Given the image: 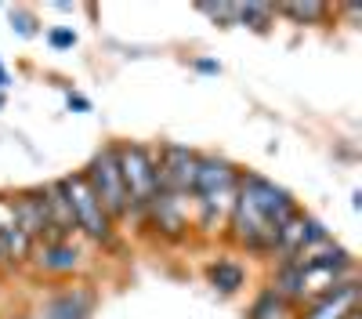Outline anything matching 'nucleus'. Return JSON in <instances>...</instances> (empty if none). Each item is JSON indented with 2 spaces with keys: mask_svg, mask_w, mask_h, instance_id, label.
I'll return each instance as SVG.
<instances>
[{
  "mask_svg": "<svg viewBox=\"0 0 362 319\" xmlns=\"http://www.w3.org/2000/svg\"><path fill=\"white\" fill-rule=\"evenodd\" d=\"M297 211H300L297 199L283 185H276L257 170H239V192H235V203L228 211L225 232L239 250H250L257 257H272L279 228Z\"/></svg>",
  "mask_w": 362,
  "mask_h": 319,
  "instance_id": "f257e3e1",
  "label": "nucleus"
},
{
  "mask_svg": "<svg viewBox=\"0 0 362 319\" xmlns=\"http://www.w3.org/2000/svg\"><path fill=\"white\" fill-rule=\"evenodd\" d=\"M235 192H239V167L228 163L225 156L199 153L192 182V228H199L203 236H221Z\"/></svg>",
  "mask_w": 362,
  "mask_h": 319,
  "instance_id": "f03ea898",
  "label": "nucleus"
},
{
  "mask_svg": "<svg viewBox=\"0 0 362 319\" xmlns=\"http://www.w3.org/2000/svg\"><path fill=\"white\" fill-rule=\"evenodd\" d=\"M116 163L127 189V221H138L156 196V153L145 141H116Z\"/></svg>",
  "mask_w": 362,
  "mask_h": 319,
  "instance_id": "7ed1b4c3",
  "label": "nucleus"
},
{
  "mask_svg": "<svg viewBox=\"0 0 362 319\" xmlns=\"http://www.w3.org/2000/svg\"><path fill=\"white\" fill-rule=\"evenodd\" d=\"M62 189L69 196V207H73V221H76V232L80 236H87L90 243L98 247H112L116 243V225L112 218L105 214V207L98 203V196L90 192L83 170H73L62 178Z\"/></svg>",
  "mask_w": 362,
  "mask_h": 319,
  "instance_id": "20e7f679",
  "label": "nucleus"
},
{
  "mask_svg": "<svg viewBox=\"0 0 362 319\" xmlns=\"http://www.w3.org/2000/svg\"><path fill=\"white\" fill-rule=\"evenodd\" d=\"M83 178L90 185V192L98 196V203L105 207V214L112 218V225L127 221V189L119 178V163H116V141H105L102 149L90 156V163L83 167Z\"/></svg>",
  "mask_w": 362,
  "mask_h": 319,
  "instance_id": "39448f33",
  "label": "nucleus"
},
{
  "mask_svg": "<svg viewBox=\"0 0 362 319\" xmlns=\"http://www.w3.org/2000/svg\"><path fill=\"white\" fill-rule=\"evenodd\" d=\"M138 225L153 228L160 240L177 243L192 232V196H174V192H156L148 199L145 214L138 218Z\"/></svg>",
  "mask_w": 362,
  "mask_h": 319,
  "instance_id": "423d86ee",
  "label": "nucleus"
},
{
  "mask_svg": "<svg viewBox=\"0 0 362 319\" xmlns=\"http://www.w3.org/2000/svg\"><path fill=\"white\" fill-rule=\"evenodd\" d=\"M199 153L189 145L167 141L156 149V192H174V196H192Z\"/></svg>",
  "mask_w": 362,
  "mask_h": 319,
  "instance_id": "0eeeda50",
  "label": "nucleus"
},
{
  "mask_svg": "<svg viewBox=\"0 0 362 319\" xmlns=\"http://www.w3.org/2000/svg\"><path fill=\"white\" fill-rule=\"evenodd\" d=\"M29 265L40 276H54V279H69L83 269V250L73 240H54V243H37L29 254Z\"/></svg>",
  "mask_w": 362,
  "mask_h": 319,
  "instance_id": "6e6552de",
  "label": "nucleus"
},
{
  "mask_svg": "<svg viewBox=\"0 0 362 319\" xmlns=\"http://www.w3.org/2000/svg\"><path fill=\"white\" fill-rule=\"evenodd\" d=\"M355 312H358V276L334 286L329 294L315 298L300 312H293V319H351Z\"/></svg>",
  "mask_w": 362,
  "mask_h": 319,
  "instance_id": "1a4fd4ad",
  "label": "nucleus"
},
{
  "mask_svg": "<svg viewBox=\"0 0 362 319\" xmlns=\"http://www.w3.org/2000/svg\"><path fill=\"white\" fill-rule=\"evenodd\" d=\"M40 196H44V207H47V221H51L54 240H73L76 236V221H73V207H69V196L62 189V178L40 185Z\"/></svg>",
  "mask_w": 362,
  "mask_h": 319,
  "instance_id": "9d476101",
  "label": "nucleus"
},
{
  "mask_svg": "<svg viewBox=\"0 0 362 319\" xmlns=\"http://www.w3.org/2000/svg\"><path fill=\"white\" fill-rule=\"evenodd\" d=\"M90 312H95V290L87 283L62 286L47 301V319H87Z\"/></svg>",
  "mask_w": 362,
  "mask_h": 319,
  "instance_id": "9b49d317",
  "label": "nucleus"
},
{
  "mask_svg": "<svg viewBox=\"0 0 362 319\" xmlns=\"http://www.w3.org/2000/svg\"><path fill=\"white\" fill-rule=\"evenodd\" d=\"M206 283L218 290V294H239V290L247 286V269L239 265L235 257H218L206 265Z\"/></svg>",
  "mask_w": 362,
  "mask_h": 319,
  "instance_id": "f8f14e48",
  "label": "nucleus"
},
{
  "mask_svg": "<svg viewBox=\"0 0 362 319\" xmlns=\"http://www.w3.org/2000/svg\"><path fill=\"white\" fill-rule=\"evenodd\" d=\"M247 319H293V308L276 294L272 286H264L261 294L250 301V308H247Z\"/></svg>",
  "mask_w": 362,
  "mask_h": 319,
  "instance_id": "ddd939ff",
  "label": "nucleus"
},
{
  "mask_svg": "<svg viewBox=\"0 0 362 319\" xmlns=\"http://www.w3.org/2000/svg\"><path fill=\"white\" fill-rule=\"evenodd\" d=\"M272 18H276V8L272 4H235V25H254V29H268Z\"/></svg>",
  "mask_w": 362,
  "mask_h": 319,
  "instance_id": "4468645a",
  "label": "nucleus"
},
{
  "mask_svg": "<svg viewBox=\"0 0 362 319\" xmlns=\"http://www.w3.org/2000/svg\"><path fill=\"white\" fill-rule=\"evenodd\" d=\"M276 15H286L293 22H319L326 15V4H279Z\"/></svg>",
  "mask_w": 362,
  "mask_h": 319,
  "instance_id": "2eb2a0df",
  "label": "nucleus"
},
{
  "mask_svg": "<svg viewBox=\"0 0 362 319\" xmlns=\"http://www.w3.org/2000/svg\"><path fill=\"white\" fill-rule=\"evenodd\" d=\"M203 15H210L214 22H225V25H235V4H199Z\"/></svg>",
  "mask_w": 362,
  "mask_h": 319,
  "instance_id": "dca6fc26",
  "label": "nucleus"
},
{
  "mask_svg": "<svg viewBox=\"0 0 362 319\" xmlns=\"http://www.w3.org/2000/svg\"><path fill=\"white\" fill-rule=\"evenodd\" d=\"M47 40H51V47H73L76 44V33H73V29H51Z\"/></svg>",
  "mask_w": 362,
  "mask_h": 319,
  "instance_id": "f3484780",
  "label": "nucleus"
},
{
  "mask_svg": "<svg viewBox=\"0 0 362 319\" xmlns=\"http://www.w3.org/2000/svg\"><path fill=\"white\" fill-rule=\"evenodd\" d=\"M69 105H73V109H90V102L80 98V95H69Z\"/></svg>",
  "mask_w": 362,
  "mask_h": 319,
  "instance_id": "a211bd4d",
  "label": "nucleus"
},
{
  "mask_svg": "<svg viewBox=\"0 0 362 319\" xmlns=\"http://www.w3.org/2000/svg\"><path fill=\"white\" fill-rule=\"evenodd\" d=\"M0 87H8V73L4 69H0Z\"/></svg>",
  "mask_w": 362,
  "mask_h": 319,
  "instance_id": "6ab92c4d",
  "label": "nucleus"
}]
</instances>
